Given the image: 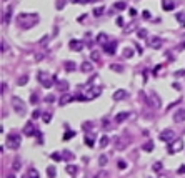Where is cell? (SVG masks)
I'll list each match as a JSON object with an SVG mask.
<instances>
[{
    "mask_svg": "<svg viewBox=\"0 0 185 178\" xmlns=\"http://www.w3.org/2000/svg\"><path fill=\"white\" fill-rule=\"evenodd\" d=\"M40 17L37 15V13H20L19 17H17V23H19L20 28H23V30H27V28H32L33 25H37L39 23Z\"/></svg>",
    "mask_w": 185,
    "mask_h": 178,
    "instance_id": "1",
    "label": "cell"
},
{
    "mask_svg": "<svg viewBox=\"0 0 185 178\" xmlns=\"http://www.w3.org/2000/svg\"><path fill=\"white\" fill-rule=\"evenodd\" d=\"M22 143V138H20L19 133H10L8 137H7V146L8 148H12V150H17Z\"/></svg>",
    "mask_w": 185,
    "mask_h": 178,
    "instance_id": "2",
    "label": "cell"
},
{
    "mask_svg": "<svg viewBox=\"0 0 185 178\" xmlns=\"http://www.w3.org/2000/svg\"><path fill=\"white\" fill-rule=\"evenodd\" d=\"M12 107H13V110H15L17 115H25L27 107H25V103H23V100H20L19 97H13L12 98Z\"/></svg>",
    "mask_w": 185,
    "mask_h": 178,
    "instance_id": "3",
    "label": "cell"
},
{
    "mask_svg": "<svg viewBox=\"0 0 185 178\" xmlns=\"http://www.w3.org/2000/svg\"><path fill=\"white\" fill-rule=\"evenodd\" d=\"M100 93H102V88H100V87H92V88L87 90L85 95H80L79 100H93V98H97Z\"/></svg>",
    "mask_w": 185,
    "mask_h": 178,
    "instance_id": "4",
    "label": "cell"
},
{
    "mask_svg": "<svg viewBox=\"0 0 185 178\" xmlns=\"http://www.w3.org/2000/svg\"><path fill=\"white\" fill-rule=\"evenodd\" d=\"M180 150H184V142L182 140H173L172 143H168V153L170 155H175V153H179Z\"/></svg>",
    "mask_w": 185,
    "mask_h": 178,
    "instance_id": "5",
    "label": "cell"
},
{
    "mask_svg": "<svg viewBox=\"0 0 185 178\" xmlns=\"http://www.w3.org/2000/svg\"><path fill=\"white\" fill-rule=\"evenodd\" d=\"M160 140L165 142V143H172L173 140H175V132L173 130H164V132L160 133Z\"/></svg>",
    "mask_w": 185,
    "mask_h": 178,
    "instance_id": "6",
    "label": "cell"
},
{
    "mask_svg": "<svg viewBox=\"0 0 185 178\" xmlns=\"http://www.w3.org/2000/svg\"><path fill=\"white\" fill-rule=\"evenodd\" d=\"M39 82H40V83H42L43 87H45V88H50V87L53 85V80L50 78V77H48L45 72H40V73H39Z\"/></svg>",
    "mask_w": 185,
    "mask_h": 178,
    "instance_id": "7",
    "label": "cell"
},
{
    "mask_svg": "<svg viewBox=\"0 0 185 178\" xmlns=\"http://www.w3.org/2000/svg\"><path fill=\"white\" fill-rule=\"evenodd\" d=\"M115 50H117V40H110V42H107L105 45H104V52L105 53H115Z\"/></svg>",
    "mask_w": 185,
    "mask_h": 178,
    "instance_id": "8",
    "label": "cell"
},
{
    "mask_svg": "<svg viewBox=\"0 0 185 178\" xmlns=\"http://www.w3.org/2000/svg\"><path fill=\"white\" fill-rule=\"evenodd\" d=\"M68 47L72 48L73 52H82V50H84V42H80V40H72V42L68 43Z\"/></svg>",
    "mask_w": 185,
    "mask_h": 178,
    "instance_id": "9",
    "label": "cell"
},
{
    "mask_svg": "<svg viewBox=\"0 0 185 178\" xmlns=\"http://www.w3.org/2000/svg\"><path fill=\"white\" fill-rule=\"evenodd\" d=\"M72 100H73V97H72V95H70L68 92H65V93H62V95H60L59 103H60V105H67V103H70Z\"/></svg>",
    "mask_w": 185,
    "mask_h": 178,
    "instance_id": "10",
    "label": "cell"
},
{
    "mask_svg": "<svg viewBox=\"0 0 185 178\" xmlns=\"http://www.w3.org/2000/svg\"><path fill=\"white\" fill-rule=\"evenodd\" d=\"M173 120H175L177 123H180V122H185V108H180V110H177V112H175V115H173Z\"/></svg>",
    "mask_w": 185,
    "mask_h": 178,
    "instance_id": "11",
    "label": "cell"
},
{
    "mask_svg": "<svg viewBox=\"0 0 185 178\" xmlns=\"http://www.w3.org/2000/svg\"><path fill=\"white\" fill-rule=\"evenodd\" d=\"M162 45H164V40L160 38V37H153V38L150 40V47H152V48H155V50H159Z\"/></svg>",
    "mask_w": 185,
    "mask_h": 178,
    "instance_id": "12",
    "label": "cell"
},
{
    "mask_svg": "<svg viewBox=\"0 0 185 178\" xmlns=\"http://www.w3.org/2000/svg\"><path fill=\"white\" fill-rule=\"evenodd\" d=\"M148 100H150V103H152V107H155V108H160V105H162V102H160L159 95L157 93H152L150 97H148Z\"/></svg>",
    "mask_w": 185,
    "mask_h": 178,
    "instance_id": "13",
    "label": "cell"
},
{
    "mask_svg": "<svg viewBox=\"0 0 185 178\" xmlns=\"http://www.w3.org/2000/svg\"><path fill=\"white\" fill-rule=\"evenodd\" d=\"M23 133H25L27 137H32L33 133H37V130L33 128V123H32V122H28V123L23 126Z\"/></svg>",
    "mask_w": 185,
    "mask_h": 178,
    "instance_id": "14",
    "label": "cell"
},
{
    "mask_svg": "<svg viewBox=\"0 0 185 178\" xmlns=\"http://www.w3.org/2000/svg\"><path fill=\"white\" fill-rule=\"evenodd\" d=\"M125 97H127V92L125 90H122V88L117 90V92H113V95H112V98L115 100V102H120V100H124Z\"/></svg>",
    "mask_w": 185,
    "mask_h": 178,
    "instance_id": "15",
    "label": "cell"
},
{
    "mask_svg": "<svg viewBox=\"0 0 185 178\" xmlns=\"http://www.w3.org/2000/svg\"><path fill=\"white\" fill-rule=\"evenodd\" d=\"M80 70H82L84 73H90L93 70V65L90 63V62H84V63L80 65Z\"/></svg>",
    "mask_w": 185,
    "mask_h": 178,
    "instance_id": "16",
    "label": "cell"
},
{
    "mask_svg": "<svg viewBox=\"0 0 185 178\" xmlns=\"http://www.w3.org/2000/svg\"><path fill=\"white\" fill-rule=\"evenodd\" d=\"M173 7H175L173 0H162V8L164 10H173Z\"/></svg>",
    "mask_w": 185,
    "mask_h": 178,
    "instance_id": "17",
    "label": "cell"
},
{
    "mask_svg": "<svg viewBox=\"0 0 185 178\" xmlns=\"http://www.w3.org/2000/svg\"><path fill=\"white\" fill-rule=\"evenodd\" d=\"M128 115H130L128 112H120V113H117V115H115V122H117V123H122L125 118H128Z\"/></svg>",
    "mask_w": 185,
    "mask_h": 178,
    "instance_id": "18",
    "label": "cell"
},
{
    "mask_svg": "<svg viewBox=\"0 0 185 178\" xmlns=\"http://www.w3.org/2000/svg\"><path fill=\"white\" fill-rule=\"evenodd\" d=\"M108 142H110V140H108V137H105V135H104V137H100V142H99L100 148H105V146L108 145Z\"/></svg>",
    "mask_w": 185,
    "mask_h": 178,
    "instance_id": "19",
    "label": "cell"
},
{
    "mask_svg": "<svg viewBox=\"0 0 185 178\" xmlns=\"http://www.w3.org/2000/svg\"><path fill=\"white\" fill-rule=\"evenodd\" d=\"M59 90L62 93H65L67 90H68V83H67L65 80H64V82H59Z\"/></svg>",
    "mask_w": 185,
    "mask_h": 178,
    "instance_id": "20",
    "label": "cell"
},
{
    "mask_svg": "<svg viewBox=\"0 0 185 178\" xmlns=\"http://www.w3.org/2000/svg\"><path fill=\"white\" fill-rule=\"evenodd\" d=\"M113 8H117V10H125L127 3L125 2H115V3H113Z\"/></svg>",
    "mask_w": 185,
    "mask_h": 178,
    "instance_id": "21",
    "label": "cell"
},
{
    "mask_svg": "<svg viewBox=\"0 0 185 178\" xmlns=\"http://www.w3.org/2000/svg\"><path fill=\"white\" fill-rule=\"evenodd\" d=\"M97 42L102 43V45H105L107 43V35L105 33H99V35H97Z\"/></svg>",
    "mask_w": 185,
    "mask_h": 178,
    "instance_id": "22",
    "label": "cell"
},
{
    "mask_svg": "<svg viewBox=\"0 0 185 178\" xmlns=\"http://www.w3.org/2000/svg\"><path fill=\"white\" fill-rule=\"evenodd\" d=\"M124 57H125V58H132V57H133V50L125 47V48H124Z\"/></svg>",
    "mask_w": 185,
    "mask_h": 178,
    "instance_id": "23",
    "label": "cell"
},
{
    "mask_svg": "<svg viewBox=\"0 0 185 178\" xmlns=\"http://www.w3.org/2000/svg\"><path fill=\"white\" fill-rule=\"evenodd\" d=\"M50 158H52L53 162H60V160H64V157H62V153H57V152H53L52 155H50Z\"/></svg>",
    "mask_w": 185,
    "mask_h": 178,
    "instance_id": "24",
    "label": "cell"
},
{
    "mask_svg": "<svg viewBox=\"0 0 185 178\" xmlns=\"http://www.w3.org/2000/svg\"><path fill=\"white\" fill-rule=\"evenodd\" d=\"M28 178H40V175L35 168H30V170H28Z\"/></svg>",
    "mask_w": 185,
    "mask_h": 178,
    "instance_id": "25",
    "label": "cell"
},
{
    "mask_svg": "<svg viewBox=\"0 0 185 178\" xmlns=\"http://www.w3.org/2000/svg\"><path fill=\"white\" fill-rule=\"evenodd\" d=\"M65 70L67 72H73L75 70V63L73 62H65Z\"/></svg>",
    "mask_w": 185,
    "mask_h": 178,
    "instance_id": "26",
    "label": "cell"
},
{
    "mask_svg": "<svg viewBox=\"0 0 185 178\" xmlns=\"http://www.w3.org/2000/svg\"><path fill=\"white\" fill-rule=\"evenodd\" d=\"M20 166H22L20 160H19V158H15V160H13V163H12V168L15 170V172H19V170H20Z\"/></svg>",
    "mask_w": 185,
    "mask_h": 178,
    "instance_id": "27",
    "label": "cell"
},
{
    "mask_svg": "<svg viewBox=\"0 0 185 178\" xmlns=\"http://www.w3.org/2000/svg\"><path fill=\"white\" fill-rule=\"evenodd\" d=\"M67 173H68V175H75V173H77V166L75 165H67Z\"/></svg>",
    "mask_w": 185,
    "mask_h": 178,
    "instance_id": "28",
    "label": "cell"
},
{
    "mask_svg": "<svg viewBox=\"0 0 185 178\" xmlns=\"http://www.w3.org/2000/svg\"><path fill=\"white\" fill-rule=\"evenodd\" d=\"M62 157H64V160H67V162H68V160H72V158H73V153H72V152H68V150H65V152L62 153Z\"/></svg>",
    "mask_w": 185,
    "mask_h": 178,
    "instance_id": "29",
    "label": "cell"
},
{
    "mask_svg": "<svg viewBox=\"0 0 185 178\" xmlns=\"http://www.w3.org/2000/svg\"><path fill=\"white\" fill-rule=\"evenodd\" d=\"M107 162H108L107 155H100V158H99V165H100V166H105V165H107Z\"/></svg>",
    "mask_w": 185,
    "mask_h": 178,
    "instance_id": "30",
    "label": "cell"
},
{
    "mask_svg": "<svg viewBox=\"0 0 185 178\" xmlns=\"http://www.w3.org/2000/svg\"><path fill=\"white\" fill-rule=\"evenodd\" d=\"M142 148H144V152H152V150H153V143H152V142H147Z\"/></svg>",
    "mask_w": 185,
    "mask_h": 178,
    "instance_id": "31",
    "label": "cell"
},
{
    "mask_svg": "<svg viewBox=\"0 0 185 178\" xmlns=\"http://www.w3.org/2000/svg\"><path fill=\"white\" fill-rule=\"evenodd\" d=\"M153 172H157V173H160L162 172V168H164V166H162V163H160V162H155V163H153Z\"/></svg>",
    "mask_w": 185,
    "mask_h": 178,
    "instance_id": "32",
    "label": "cell"
},
{
    "mask_svg": "<svg viewBox=\"0 0 185 178\" xmlns=\"http://www.w3.org/2000/svg\"><path fill=\"white\" fill-rule=\"evenodd\" d=\"M137 35H139L140 38H145L147 35H148V32H147L145 28H139V30H137Z\"/></svg>",
    "mask_w": 185,
    "mask_h": 178,
    "instance_id": "33",
    "label": "cell"
},
{
    "mask_svg": "<svg viewBox=\"0 0 185 178\" xmlns=\"http://www.w3.org/2000/svg\"><path fill=\"white\" fill-rule=\"evenodd\" d=\"M42 120H43L45 123H48V122L52 120V113H50V112H45L43 115H42Z\"/></svg>",
    "mask_w": 185,
    "mask_h": 178,
    "instance_id": "34",
    "label": "cell"
},
{
    "mask_svg": "<svg viewBox=\"0 0 185 178\" xmlns=\"http://www.w3.org/2000/svg\"><path fill=\"white\" fill-rule=\"evenodd\" d=\"M85 145L87 146H93V137L92 135H88V137L85 135Z\"/></svg>",
    "mask_w": 185,
    "mask_h": 178,
    "instance_id": "35",
    "label": "cell"
},
{
    "mask_svg": "<svg viewBox=\"0 0 185 178\" xmlns=\"http://www.w3.org/2000/svg\"><path fill=\"white\" fill-rule=\"evenodd\" d=\"M175 19L180 22V25H182V27H185V17L182 15V13H177V15H175Z\"/></svg>",
    "mask_w": 185,
    "mask_h": 178,
    "instance_id": "36",
    "label": "cell"
},
{
    "mask_svg": "<svg viewBox=\"0 0 185 178\" xmlns=\"http://www.w3.org/2000/svg\"><path fill=\"white\" fill-rule=\"evenodd\" d=\"M47 175L50 178H53L55 177V168H53V166H47Z\"/></svg>",
    "mask_w": 185,
    "mask_h": 178,
    "instance_id": "37",
    "label": "cell"
},
{
    "mask_svg": "<svg viewBox=\"0 0 185 178\" xmlns=\"http://www.w3.org/2000/svg\"><path fill=\"white\" fill-rule=\"evenodd\" d=\"M20 87H23V85H27L28 83V77H22V78H19V82H17Z\"/></svg>",
    "mask_w": 185,
    "mask_h": 178,
    "instance_id": "38",
    "label": "cell"
},
{
    "mask_svg": "<svg viewBox=\"0 0 185 178\" xmlns=\"http://www.w3.org/2000/svg\"><path fill=\"white\" fill-rule=\"evenodd\" d=\"M75 137V132H72V130H68V132L64 135V140H70V138H73Z\"/></svg>",
    "mask_w": 185,
    "mask_h": 178,
    "instance_id": "39",
    "label": "cell"
},
{
    "mask_svg": "<svg viewBox=\"0 0 185 178\" xmlns=\"http://www.w3.org/2000/svg\"><path fill=\"white\" fill-rule=\"evenodd\" d=\"M90 57H92L93 62H100V53L99 52H92L90 53Z\"/></svg>",
    "mask_w": 185,
    "mask_h": 178,
    "instance_id": "40",
    "label": "cell"
},
{
    "mask_svg": "<svg viewBox=\"0 0 185 178\" xmlns=\"http://www.w3.org/2000/svg\"><path fill=\"white\" fill-rule=\"evenodd\" d=\"M30 102H32L33 105H35V103L39 102V95H37V93H35V92H33L32 95H30Z\"/></svg>",
    "mask_w": 185,
    "mask_h": 178,
    "instance_id": "41",
    "label": "cell"
},
{
    "mask_svg": "<svg viewBox=\"0 0 185 178\" xmlns=\"http://www.w3.org/2000/svg\"><path fill=\"white\" fill-rule=\"evenodd\" d=\"M10 17H12V13H10L8 10H7L5 15H3V23H8V22H10Z\"/></svg>",
    "mask_w": 185,
    "mask_h": 178,
    "instance_id": "42",
    "label": "cell"
},
{
    "mask_svg": "<svg viewBox=\"0 0 185 178\" xmlns=\"http://www.w3.org/2000/svg\"><path fill=\"white\" fill-rule=\"evenodd\" d=\"M102 12H104V7H99V8H95V10H93V15H95V17H100Z\"/></svg>",
    "mask_w": 185,
    "mask_h": 178,
    "instance_id": "43",
    "label": "cell"
},
{
    "mask_svg": "<svg viewBox=\"0 0 185 178\" xmlns=\"http://www.w3.org/2000/svg\"><path fill=\"white\" fill-rule=\"evenodd\" d=\"M110 70H115V72H122L124 68H122L119 63H115V65H110Z\"/></svg>",
    "mask_w": 185,
    "mask_h": 178,
    "instance_id": "44",
    "label": "cell"
},
{
    "mask_svg": "<svg viewBox=\"0 0 185 178\" xmlns=\"http://www.w3.org/2000/svg\"><path fill=\"white\" fill-rule=\"evenodd\" d=\"M55 5H57V8H64V7H65V0H57Z\"/></svg>",
    "mask_w": 185,
    "mask_h": 178,
    "instance_id": "45",
    "label": "cell"
},
{
    "mask_svg": "<svg viewBox=\"0 0 185 178\" xmlns=\"http://www.w3.org/2000/svg\"><path fill=\"white\" fill-rule=\"evenodd\" d=\"M133 28H135V23H130V25H128V27L125 28V32H127V33H130V32L133 30Z\"/></svg>",
    "mask_w": 185,
    "mask_h": 178,
    "instance_id": "46",
    "label": "cell"
},
{
    "mask_svg": "<svg viewBox=\"0 0 185 178\" xmlns=\"http://www.w3.org/2000/svg\"><path fill=\"white\" fill-rule=\"evenodd\" d=\"M125 166H127V163L124 162V160H120V162H119V168H120V170H124Z\"/></svg>",
    "mask_w": 185,
    "mask_h": 178,
    "instance_id": "47",
    "label": "cell"
},
{
    "mask_svg": "<svg viewBox=\"0 0 185 178\" xmlns=\"http://www.w3.org/2000/svg\"><path fill=\"white\" fill-rule=\"evenodd\" d=\"M40 117V112L39 110H33V113H32V118H39Z\"/></svg>",
    "mask_w": 185,
    "mask_h": 178,
    "instance_id": "48",
    "label": "cell"
},
{
    "mask_svg": "<svg viewBox=\"0 0 185 178\" xmlns=\"http://www.w3.org/2000/svg\"><path fill=\"white\" fill-rule=\"evenodd\" d=\"M144 19H150V12L148 10H144Z\"/></svg>",
    "mask_w": 185,
    "mask_h": 178,
    "instance_id": "49",
    "label": "cell"
},
{
    "mask_svg": "<svg viewBox=\"0 0 185 178\" xmlns=\"http://www.w3.org/2000/svg\"><path fill=\"white\" fill-rule=\"evenodd\" d=\"M177 173H179V175H180V173H185V165H182V166H180L179 170H177Z\"/></svg>",
    "mask_w": 185,
    "mask_h": 178,
    "instance_id": "50",
    "label": "cell"
},
{
    "mask_svg": "<svg viewBox=\"0 0 185 178\" xmlns=\"http://www.w3.org/2000/svg\"><path fill=\"white\" fill-rule=\"evenodd\" d=\"M180 75H185V70H179V72H175V77H180Z\"/></svg>",
    "mask_w": 185,
    "mask_h": 178,
    "instance_id": "51",
    "label": "cell"
},
{
    "mask_svg": "<svg viewBox=\"0 0 185 178\" xmlns=\"http://www.w3.org/2000/svg\"><path fill=\"white\" fill-rule=\"evenodd\" d=\"M45 102H48V103H52V102H53V97H52V95H48V97L45 98Z\"/></svg>",
    "mask_w": 185,
    "mask_h": 178,
    "instance_id": "52",
    "label": "cell"
},
{
    "mask_svg": "<svg viewBox=\"0 0 185 178\" xmlns=\"http://www.w3.org/2000/svg\"><path fill=\"white\" fill-rule=\"evenodd\" d=\"M2 52H7V45H5V42L2 40Z\"/></svg>",
    "mask_w": 185,
    "mask_h": 178,
    "instance_id": "53",
    "label": "cell"
},
{
    "mask_svg": "<svg viewBox=\"0 0 185 178\" xmlns=\"http://www.w3.org/2000/svg\"><path fill=\"white\" fill-rule=\"evenodd\" d=\"M130 15H132V17H135V15H137V10H135V8H130Z\"/></svg>",
    "mask_w": 185,
    "mask_h": 178,
    "instance_id": "54",
    "label": "cell"
},
{
    "mask_svg": "<svg viewBox=\"0 0 185 178\" xmlns=\"http://www.w3.org/2000/svg\"><path fill=\"white\" fill-rule=\"evenodd\" d=\"M117 23H119V25H124V19H122V17H119V19H117Z\"/></svg>",
    "mask_w": 185,
    "mask_h": 178,
    "instance_id": "55",
    "label": "cell"
},
{
    "mask_svg": "<svg viewBox=\"0 0 185 178\" xmlns=\"http://www.w3.org/2000/svg\"><path fill=\"white\" fill-rule=\"evenodd\" d=\"M72 3H80V0H70Z\"/></svg>",
    "mask_w": 185,
    "mask_h": 178,
    "instance_id": "56",
    "label": "cell"
},
{
    "mask_svg": "<svg viewBox=\"0 0 185 178\" xmlns=\"http://www.w3.org/2000/svg\"><path fill=\"white\" fill-rule=\"evenodd\" d=\"M7 178H15V177H13V175H7Z\"/></svg>",
    "mask_w": 185,
    "mask_h": 178,
    "instance_id": "57",
    "label": "cell"
},
{
    "mask_svg": "<svg viewBox=\"0 0 185 178\" xmlns=\"http://www.w3.org/2000/svg\"><path fill=\"white\" fill-rule=\"evenodd\" d=\"M159 178H167V177H165V175H160V177H159Z\"/></svg>",
    "mask_w": 185,
    "mask_h": 178,
    "instance_id": "58",
    "label": "cell"
},
{
    "mask_svg": "<svg viewBox=\"0 0 185 178\" xmlns=\"http://www.w3.org/2000/svg\"><path fill=\"white\" fill-rule=\"evenodd\" d=\"M3 2H7V0H3Z\"/></svg>",
    "mask_w": 185,
    "mask_h": 178,
    "instance_id": "59",
    "label": "cell"
}]
</instances>
